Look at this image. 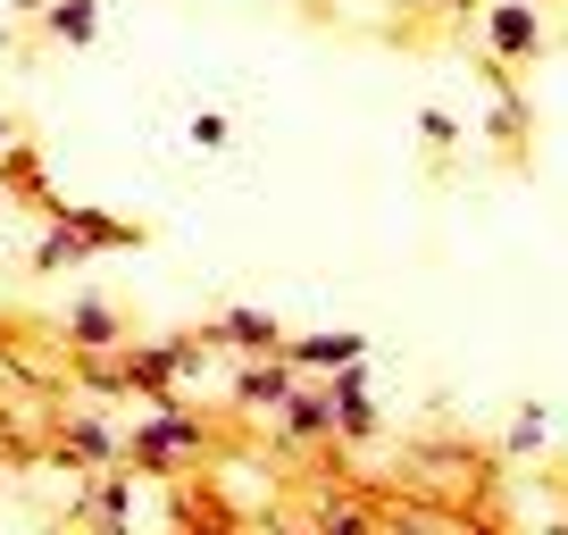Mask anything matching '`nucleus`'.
Here are the masks:
<instances>
[{
    "label": "nucleus",
    "instance_id": "nucleus-3",
    "mask_svg": "<svg viewBox=\"0 0 568 535\" xmlns=\"http://www.w3.org/2000/svg\"><path fill=\"white\" fill-rule=\"evenodd\" d=\"M284 360L302 376H335V369H352V360H368V335H343V326H326V335H284Z\"/></svg>",
    "mask_w": 568,
    "mask_h": 535
},
{
    "label": "nucleus",
    "instance_id": "nucleus-14",
    "mask_svg": "<svg viewBox=\"0 0 568 535\" xmlns=\"http://www.w3.org/2000/svg\"><path fill=\"white\" fill-rule=\"evenodd\" d=\"M226 143H234L226 109H201V118H193V151H226Z\"/></svg>",
    "mask_w": 568,
    "mask_h": 535
},
{
    "label": "nucleus",
    "instance_id": "nucleus-11",
    "mask_svg": "<svg viewBox=\"0 0 568 535\" xmlns=\"http://www.w3.org/2000/svg\"><path fill=\"white\" fill-rule=\"evenodd\" d=\"M51 34L59 42H92L101 34V0H51Z\"/></svg>",
    "mask_w": 568,
    "mask_h": 535
},
{
    "label": "nucleus",
    "instance_id": "nucleus-12",
    "mask_svg": "<svg viewBox=\"0 0 568 535\" xmlns=\"http://www.w3.org/2000/svg\"><path fill=\"white\" fill-rule=\"evenodd\" d=\"M68 444H75V452H84V461H118V452H125V444H118V435H109V427H101V418H68Z\"/></svg>",
    "mask_w": 568,
    "mask_h": 535
},
{
    "label": "nucleus",
    "instance_id": "nucleus-13",
    "mask_svg": "<svg viewBox=\"0 0 568 535\" xmlns=\"http://www.w3.org/2000/svg\"><path fill=\"white\" fill-rule=\"evenodd\" d=\"M68 260H84V234H75V226H51V234L34 243V268L51 276V268H68Z\"/></svg>",
    "mask_w": 568,
    "mask_h": 535
},
{
    "label": "nucleus",
    "instance_id": "nucleus-4",
    "mask_svg": "<svg viewBox=\"0 0 568 535\" xmlns=\"http://www.w3.org/2000/svg\"><path fill=\"white\" fill-rule=\"evenodd\" d=\"M293 385H302V369L284 352H251V369H234V402H251V411H284Z\"/></svg>",
    "mask_w": 568,
    "mask_h": 535
},
{
    "label": "nucleus",
    "instance_id": "nucleus-10",
    "mask_svg": "<svg viewBox=\"0 0 568 535\" xmlns=\"http://www.w3.org/2000/svg\"><path fill=\"white\" fill-rule=\"evenodd\" d=\"M544 444H551V411H544V402H527V411L510 418V435H501V452L527 461V452H544Z\"/></svg>",
    "mask_w": 568,
    "mask_h": 535
},
{
    "label": "nucleus",
    "instance_id": "nucleus-8",
    "mask_svg": "<svg viewBox=\"0 0 568 535\" xmlns=\"http://www.w3.org/2000/svg\"><path fill=\"white\" fill-rule=\"evenodd\" d=\"M51 218H59V226H75V234H84V251H134V243H142V234L125 226V218L75 210V201H51Z\"/></svg>",
    "mask_w": 568,
    "mask_h": 535
},
{
    "label": "nucleus",
    "instance_id": "nucleus-17",
    "mask_svg": "<svg viewBox=\"0 0 568 535\" xmlns=\"http://www.w3.org/2000/svg\"><path fill=\"white\" fill-rule=\"evenodd\" d=\"M444 9H477V0H444Z\"/></svg>",
    "mask_w": 568,
    "mask_h": 535
},
{
    "label": "nucleus",
    "instance_id": "nucleus-5",
    "mask_svg": "<svg viewBox=\"0 0 568 535\" xmlns=\"http://www.w3.org/2000/svg\"><path fill=\"white\" fill-rule=\"evenodd\" d=\"M485 42H494L501 59H527L535 42H544V26H535L527 0H494V9H485Z\"/></svg>",
    "mask_w": 568,
    "mask_h": 535
},
{
    "label": "nucleus",
    "instance_id": "nucleus-18",
    "mask_svg": "<svg viewBox=\"0 0 568 535\" xmlns=\"http://www.w3.org/2000/svg\"><path fill=\"white\" fill-rule=\"evenodd\" d=\"M0 151H9V118H0Z\"/></svg>",
    "mask_w": 568,
    "mask_h": 535
},
{
    "label": "nucleus",
    "instance_id": "nucleus-15",
    "mask_svg": "<svg viewBox=\"0 0 568 535\" xmlns=\"http://www.w3.org/2000/svg\"><path fill=\"white\" fill-rule=\"evenodd\" d=\"M318 527H335V535H359V527H368V511H359V502H318Z\"/></svg>",
    "mask_w": 568,
    "mask_h": 535
},
{
    "label": "nucleus",
    "instance_id": "nucleus-1",
    "mask_svg": "<svg viewBox=\"0 0 568 535\" xmlns=\"http://www.w3.org/2000/svg\"><path fill=\"white\" fill-rule=\"evenodd\" d=\"M193 452H201V418L184 411L176 393L151 402V418L125 435V461H142V468H176V461H193Z\"/></svg>",
    "mask_w": 568,
    "mask_h": 535
},
{
    "label": "nucleus",
    "instance_id": "nucleus-6",
    "mask_svg": "<svg viewBox=\"0 0 568 535\" xmlns=\"http://www.w3.org/2000/svg\"><path fill=\"white\" fill-rule=\"evenodd\" d=\"M217 343H234V352H284V326L267 319V310H251V302H234V310H217V326H210Z\"/></svg>",
    "mask_w": 568,
    "mask_h": 535
},
{
    "label": "nucleus",
    "instance_id": "nucleus-7",
    "mask_svg": "<svg viewBox=\"0 0 568 535\" xmlns=\"http://www.w3.org/2000/svg\"><path fill=\"white\" fill-rule=\"evenodd\" d=\"M318 435H335L326 385H293V393H284V444H318Z\"/></svg>",
    "mask_w": 568,
    "mask_h": 535
},
{
    "label": "nucleus",
    "instance_id": "nucleus-2",
    "mask_svg": "<svg viewBox=\"0 0 568 535\" xmlns=\"http://www.w3.org/2000/svg\"><path fill=\"white\" fill-rule=\"evenodd\" d=\"M326 411H335V435H343V444H368V435H376L368 360H352V369H335V376H326Z\"/></svg>",
    "mask_w": 568,
    "mask_h": 535
},
{
    "label": "nucleus",
    "instance_id": "nucleus-16",
    "mask_svg": "<svg viewBox=\"0 0 568 535\" xmlns=\"http://www.w3.org/2000/svg\"><path fill=\"white\" fill-rule=\"evenodd\" d=\"M418 134H426V143H435V151H452V143H460V125H452L444 109H418Z\"/></svg>",
    "mask_w": 568,
    "mask_h": 535
},
{
    "label": "nucleus",
    "instance_id": "nucleus-9",
    "mask_svg": "<svg viewBox=\"0 0 568 535\" xmlns=\"http://www.w3.org/2000/svg\"><path fill=\"white\" fill-rule=\"evenodd\" d=\"M68 335L84 343V352H118V343H125V326H118V310H109L101 293H84V302L68 310Z\"/></svg>",
    "mask_w": 568,
    "mask_h": 535
}]
</instances>
